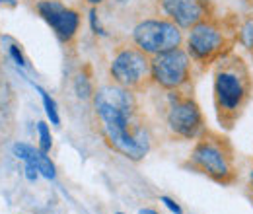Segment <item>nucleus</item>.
Returning <instances> with one entry per match:
<instances>
[{
	"mask_svg": "<svg viewBox=\"0 0 253 214\" xmlns=\"http://www.w3.org/2000/svg\"><path fill=\"white\" fill-rule=\"evenodd\" d=\"M253 97V78L240 55H224L214 68V107L224 128H232Z\"/></svg>",
	"mask_w": 253,
	"mask_h": 214,
	"instance_id": "2",
	"label": "nucleus"
},
{
	"mask_svg": "<svg viewBox=\"0 0 253 214\" xmlns=\"http://www.w3.org/2000/svg\"><path fill=\"white\" fill-rule=\"evenodd\" d=\"M117 2H123V0H117Z\"/></svg>",
	"mask_w": 253,
	"mask_h": 214,
	"instance_id": "23",
	"label": "nucleus"
},
{
	"mask_svg": "<svg viewBox=\"0 0 253 214\" xmlns=\"http://www.w3.org/2000/svg\"><path fill=\"white\" fill-rule=\"evenodd\" d=\"M134 45L146 55H160L181 47L183 33L171 20H144L132 31Z\"/></svg>",
	"mask_w": 253,
	"mask_h": 214,
	"instance_id": "4",
	"label": "nucleus"
},
{
	"mask_svg": "<svg viewBox=\"0 0 253 214\" xmlns=\"http://www.w3.org/2000/svg\"><path fill=\"white\" fill-rule=\"evenodd\" d=\"M94 109L103 136L115 152L138 162L150 150L146 130L136 123V103L130 90L103 86L94 93Z\"/></svg>",
	"mask_w": 253,
	"mask_h": 214,
	"instance_id": "1",
	"label": "nucleus"
},
{
	"mask_svg": "<svg viewBox=\"0 0 253 214\" xmlns=\"http://www.w3.org/2000/svg\"><path fill=\"white\" fill-rule=\"evenodd\" d=\"M8 55L12 57V61L16 62L18 66L28 68V61H26V57L22 55V51H20V47H18L16 43H10V45H8Z\"/></svg>",
	"mask_w": 253,
	"mask_h": 214,
	"instance_id": "15",
	"label": "nucleus"
},
{
	"mask_svg": "<svg viewBox=\"0 0 253 214\" xmlns=\"http://www.w3.org/2000/svg\"><path fill=\"white\" fill-rule=\"evenodd\" d=\"M35 90L39 92L41 95V99H43V107H45V113H47V117H49V121L53 123L55 127H61V117H59V109H57V101L49 95V93L45 92L43 88H39V86H35Z\"/></svg>",
	"mask_w": 253,
	"mask_h": 214,
	"instance_id": "12",
	"label": "nucleus"
},
{
	"mask_svg": "<svg viewBox=\"0 0 253 214\" xmlns=\"http://www.w3.org/2000/svg\"><path fill=\"white\" fill-rule=\"evenodd\" d=\"M160 201L164 203V207L166 209H169V213H173V214H183V211H181V207L173 201V199H169V197H166V195H162L160 197Z\"/></svg>",
	"mask_w": 253,
	"mask_h": 214,
	"instance_id": "17",
	"label": "nucleus"
},
{
	"mask_svg": "<svg viewBox=\"0 0 253 214\" xmlns=\"http://www.w3.org/2000/svg\"><path fill=\"white\" fill-rule=\"evenodd\" d=\"M37 134H39V150L45 154L51 152V146H53V138H51V130H49V125L45 121L37 123Z\"/></svg>",
	"mask_w": 253,
	"mask_h": 214,
	"instance_id": "13",
	"label": "nucleus"
},
{
	"mask_svg": "<svg viewBox=\"0 0 253 214\" xmlns=\"http://www.w3.org/2000/svg\"><path fill=\"white\" fill-rule=\"evenodd\" d=\"M250 195H252V199H253V170H252V173H250Z\"/></svg>",
	"mask_w": 253,
	"mask_h": 214,
	"instance_id": "21",
	"label": "nucleus"
},
{
	"mask_svg": "<svg viewBox=\"0 0 253 214\" xmlns=\"http://www.w3.org/2000/svg\"><path fill=\"white\" fill-rule=\"evenodd\" d=\"M109 72L117 86L136 90L142 88L144 82L150 78V59L138 47H125L113 57Z\"/></svg>",
	"mask_w": 253,
	"mask_h": 214,
	"instance_id": "6",
	"label": "nucleus"
},
{
	"mask_svg": "<svg viewBox=\"0 0 253 214\" xmlns=\"http://www.w3.org/2000/svg\"><path fill=\"white\" fill-rule=\"evenodd\" d=\"M162 8L169 20L183 30H191L195 24L205 20V8L201 0H162Z\"/></svg>",
	"mask_w": 253,
	"mask_h": 214,
	"instance_id": "10",
	"label": "nucleus"
},
{
	"mask_svg": "<svg viewBox=\"0 0 253 214\" xmlns=\"http://www.w3.org/2000/svg\"><path fill=\"white\" fill-rule=\"evenodd\" d=\"M166 123L169 130L179 138L195 140L205 132V119H203L201 107L189 95H179V93L169 95Z\"/></svg>",
	"mask_w": 253,
	"mask_h": 214,
	"instance_id": "7",
	"label": "nucleus"
},
{
	"mask_svg": "<svg viewBox=\"0 0 253 214\" xmlns=\"http://www.w3.org/2000/svg\"><path fill=\"white\" fill-rule=\"evenodd\" d=\"M240 37H242V43H244L246 47H252L253 45V22H248V24L244 26Z\"/></svg>",
	"mask_w": 253,
	"mask_h": 214,
	"instance_id": "16",
	"label": "nucleus"
},
{
	"mask_svg": "<svg viewBox=\"0 0 253 214\" xmlns=\"http://www.w3.org/2000/svg\"><path fill=\"white\" fill-rule=\"evenodd\" d=\"M37 12L53 28L61 41H70L80 28L78 12H74L72 8H66L59 0H39Z\"/></svg>",
	"mask_w": 253,
	"mask_h": 214,
	"instance_id": "9",
	"label": "nucleus"
},
{
	"mask_svg": "<svg viewBox=\"0 0 253 214\" xmlns=\"http://www.w3.org/2000/svg\"><path fill=\"white\" fill-rule=\"evenodd\" d=\"M224 49H226V35L214 22L201 20L191 28L187 37V53L191 61L211 64L224 57Z\"/></svg>",
	"mask_w": 253,
	"mask_h": 214,
	"instance_id": "8",
	"label": "nucleus"
},
{
	"mask_svg": "<svg viewBox=\"0 0 253 214\" xmlns=\"http://www.w3.org/2000/svg\"><path fill=\"white\" fill-rule=\"evenodd\" d=\"M189 164L193 170L220 185H232L238 177L234 148L230 140L218 132L205 130L197 138V144L189 156Z\"/></svg>",
	"mask_w": 253,
	"mask_h": 214,
	"instance_id": "3",
	"label": "nucleus"
},
{
	"mask_svg": "<svg viewBox=\"0 0 253 214\" xmlns=\"http://www.w3.org/2000/svg\"><path fill=\"white\" fill-rule=\"evenodd\" d=\"M74 92L80 99H90L94 95V90H92V84L88 80L86 74H78L76 80H74Z\"/></svg>",
	"mask_w": 253,
	"mask_h": 214,
	"instance_id": "14",
	"label": "nucleus"
},
{
	"mask_svg": "<svg viewBox=\"0 0 253 214\" xmlns=\"http://www.w3.org/2000/svg\"><path fill=\"white\" fill-rule=\"evenodd\" d=\"M90 24H92V30H94V33H97V35H105L103 28L99 26V18H97V12H95L94 8L90 10Z\"/></svg>",
	"mask_w": 253,
	"mask_h": 214,
	"instance_id": "18",
	"label": "nucleus"
},
{
	"mask_svg": "<svg viewBox=\"0 0 253 214\" xmlns=\"http://www.w3.org/2000/svg\"><path fill=\"white\" fill-rule=\"evenodd\" d=\"M150 78L164 90H179L191 78V57L181 47L154 55L150 61Z\"/></svg>",
	"mask_w": 253,
	"mask_h": 214,
	"instance_id": "5",
	"label": "nucleus"
},
{
	"mask_svg": "<svg viewBox=\"0 0 253 214\" xmlns=\"http://www.w3.org/2000/svg\"><path fill=\"white\" fill-rule=\"evenodd\" d=\"M12 152L18 160L26 162V164H33L37 168V171L45 177V179H55L57 175V170H55V164L51 162V158L45 152H41L39 148H33L32 144H26V142H16L12 146Z\"/></svg>",
	"mask_w": 253,
	"mask_h": 214,
	"instance_id": "11",
	"label": "nucleus"
},
{
	"mask_svg": "<svg viewBox=\"0 0 253 214\" xmlns=\"http://www.w3.org/2000/svg\"><path fill=\"white\" fill-rule=\"evenodd\" d=\"M37 175H39L37 168H35L33 164H26V179H28V181H35Z\"/></svg>",
	"mask_w": 253,
	"mask_h": 214,
	"instance_id": "19",
	"label": "nucleus"
},
{
	"mask_svg": "<svg viewBox=\"0 0 253 214\" xmlns=\"http://www.w3.org/2000/svg\"><path fill=\"white\" fill-rule=\"evenodd\" d=\"M86 2H90V4H101V2H103V0H86Z\"/></svg>",
	"mask_w": 253,
	"mask_h": 214,
	"instance_id": "22",
	"label": "nucleus"
},
{
	"mask_svg": "<svg viewBox=\"0 0 253 214\" xmlns=\"http://www.w3.org/2000/svg\"><path fill=\"white\" fill-rule=\"evenodd\" d=\"M138 214H160L158 211H154V209H140Z\"/></svg>",
	"mask_w": 253,
	"mask_h": 214,
	"instance_id": "20",
	"label": "nucleus"
},
{
	"mask_svg": "<svg viewBox=\"0 0 253 214\" xmlns=\"http://www.w3.org/2000/svg\"><path fill=\"white\" fill-rule=\"evenodd\" d=\"M117 214H123V213H117Z\"/></svg>",
	"mask_w": 253,
	"mask_h": 214,
	"instance_id": "24",
	"label": "nucleus"
}]
</instances>
